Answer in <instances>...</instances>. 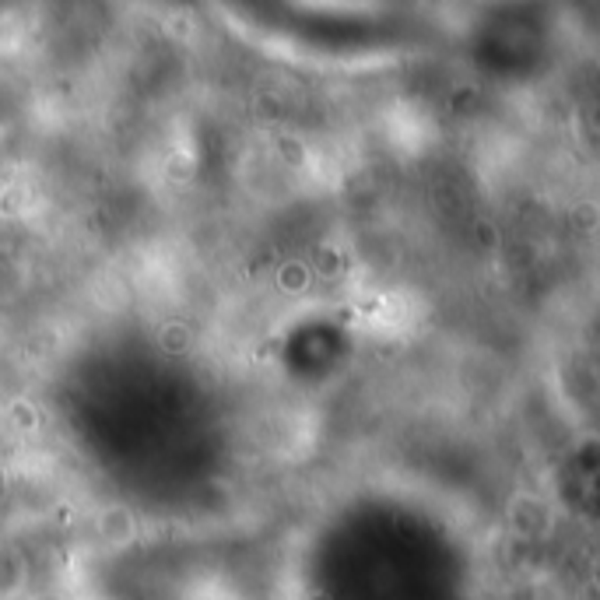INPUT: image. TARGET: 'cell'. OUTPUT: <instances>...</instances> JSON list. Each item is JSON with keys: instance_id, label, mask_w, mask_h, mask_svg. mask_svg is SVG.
<instances>
[{"instance_id": "2", "label": "cell", "mask_w": 600, "mask_h": 600, "mask_svg": "<svg viewBox=\"0 0 600 600\" xmlns=\"http://www.w3.org/2000/svg\"><path fill=\"white\" fill-rule=\"evenodd\" d=\"M281 285H285V288H302V285H305V267H302V264H288V267L281 271Z\"/></svg>"}, {"instance_id": "1", "label": "cell", "mask_w": 600, "mask_h": 600, "mask_svg": "<svg viewBox=\"0 0 600 600\" xmlns=\"http://www.w3.org/2000/svg\"><path fill=\"white\" fill-rule=\"evenodd\" d=\"M99 534L109 540V544H126V540L134 538V516H130V509L109 506V509L99 516Z\"/></svg>"}]
</instances>
